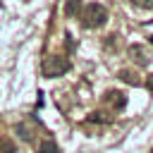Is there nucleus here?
<instances>
[{
    "label": "nucleus",
    "mask_w": 153,
    "mask_h": 153,
    "mask_svg": "<svg viewBox=\"0 0 153 153\" xmlns=\"http://www.w3.org/2000/svg\"><path fill=\"white\" fill-rule=\"evenodd\" d=\"M108 22V10L100 5V2H88L84 10H81V24L86 29H98Z\"/></svg>",
    "instance_id": "nucleus-1"
},
{
    "label": "nucleus",
    "mask_w": 153,
    "mask_h": 153,
    "mask_svg": "<svg viewBox=\"0 0 153 153\" xmlns=\"http://www.w3.org/2000/svg\"><path fill=\"white\" fill-rule=\"evenodd\" d=\"M41 69H43V76H48V79H55V76H62V74H67V72L72 69V62H69L67 57H62V55H48V57L43 60Z\"/></svg>",
    "instance_id": "nucleus-2"
},
{
    "label": "nucleus",
    "mask_w": 153,
    "mask_h": 153,
    "mask_svg": "<svg viewBox=\"0 0 153 153\" xmlns=\"http://www.w3.org/2000/svg\"><path fill=\"white\" fill-rule=\"evenodd\" d=\"M129 57H131L136 65H141V67H146V65L151 62V53H148L143 45H139V43L129 45Z\"/></svg>",
    "instance_id": "nucleus-3"
},
{
    "label": "nucleus",
    "mask_w": 153,
    "mask_h": 153,
    "mask_svg": "<svg viewBox=\"0 0 153 153\" xmlns=\"http://www.w3.org/2000/svg\"><path fill=\"white\" fill-rule=\"evenodd\" d=\"M103 98H105V103L112 105V110H124L127 108V96L122 91H108Z\"/></svg>",
    "instance_id": "nucleus-4"
},
{
    "label": "nucleus",
    "mask_w": 153,
    "mask_h": 153,
    "mask_svg": "<svg viewBox=\"0 0 153 153\" xmlns=\"http://www.w3.org/2000/svg\"><path fill=\"white\" fill-rule=\"evenodd\" d=\"M14 131H17V136H19L22 141H33V129H31L26 122H17V124H14Z\"/></svg>",
    "instance_id": "nucleus-5"
},
{
    "label": "nucleus",
    "mask_w": 153,
    "mask_h": 153,
    "mask_svg": "<svg viewBox=\"0 0 153 153\" xmlns=\"http://www.w3.org/2000/svg\"><path fill=\"white\" fill-rule=\"evenodd\" d=\"M120 79H122L124 84H129V86H141V84H143V81L139 79V74L131 72V69H120Z\"/></svg>",
    "instance_id": "nucleus-6"
},
{
    "label": "nucleus",
    "mask_w": 153,
    "mask_h": 153,
    "mask_svg": "<svg viewBox=\"0 0 153 153\" xmlns=\"http://www.w3.org/2000/svg\"><path fill=\"white\" fill-rule=\"evenodd\" d=\"M38 153H60V146L53 141V139H43L38 143Z\"/></svg>",
    "instance_id": "nucleus-7"
},
{
    "label": "nucleus",
    "mask_w": 153,
    "mask_h": 153,
    "mask_svg": "<svg viewBox=\"0 0 153 153\" xmlns=\"http://www.w3.org/2000/svg\"><path fill=\"white\" fill-rule=\"evenodd\" d=\"M79 10H81V0H67L65 2V14L67 17H76Z\"/></svg>",
    "instance_id": "nucleus-8"
},
{
    "label": "nucleus",
    "mask_w": 153,
    "mask_h": 153,
    "mask_svg": "<svg viewBox=\"0 0 153 153\" xmlns=\"http://www.w3.org/2000/svg\"><path fill=\"white\" fill-rule=\"evenodd\" d=\"M86 122H98V124H108V122H112V117H108L105 112L96 110V112H91V115L86 117Z\"/></svg>",
    "instance_id": "nucleus-9"
},
{
    "label": "nucleus",
    "mask_w": 153,
    "mask_h": 153,
    "mask_svg": "<svg viewBox=\"0 0 153 153\" xmlns=\"http://www.w3.org/2000/svg\"><path fill=\"white\" fill-rule=\"evenodd\" d=\"M0 153H17L14 141H10V139H0Z\"/></svg>",
    "instance_id": "nucleus-10"
},
{
    "label": "nucleus",
    "mask_w": 153,
    "mask_h": 153,
    "mask_svg": "<svg viewBox=\"0 0 153 153\" xmlns=\"http://www.w3.org/2000/svg\"><path fill=\"white\" fill-rule=\"evenodd\" d=\"M131 2H134V5H139V7H146V10H148V7H153V0H131Z\"/></svg>",
    "instance_id": "nucleus-11"
},
{
    "label": "nucleus",
    "mask_w": 153,
    "mask_h": 153,
    "mask_svg": "<svg viewBox=\"0 0 153 153\" xmlns=\"http://www.w3.org/2000/svg\"><path fill=\"white\" fill-rule=\"evenodd\" d=\"M146 88L153 93V74H148V79H146Z\"/></svg>",
    "instance_id": "nucleus-12"
},
{
    "label": "nucleus",
    "mask_w": 153,
    "mask_h": 153,
    "mask_svg": "<svg viewBox=\"0 0 153 153\" xmlns=\"http://www.w3.org/2000/svg\"><path fill=\"white\" fill-rule=\"evenodd\" d=\"M148 41H151V45H153V36H148Z\"/></svg>",
    "instance_id": "nucleus-13"
}]
</instances>
